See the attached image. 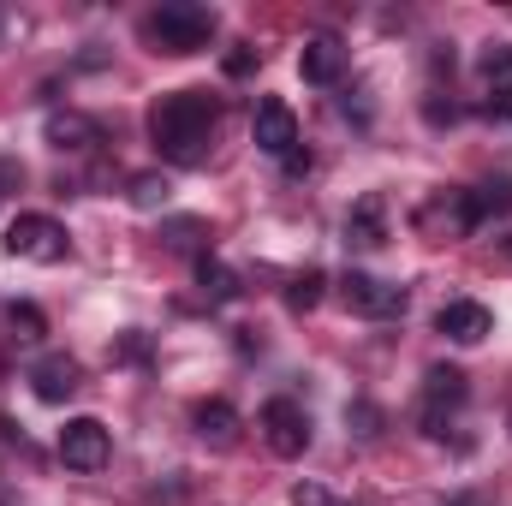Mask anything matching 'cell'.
<instances>
[{
    "label": "cell",
    "instance_id": "6da1fadb",
    "mask_svg": "<svg viewBox=\"0 0 512 506\" xmlns=\"http://www.w3.org/2000/svg\"><path fill=\"white\" fill-rule=\"evenodd\" d=\"M215 126H221V102L209 90H173L149 108V137H155L161 161H173V167H203Z\"/></svg>",
    "mask_w": 512,
    "mask_h": 506
},
{
    "label": "cell",
    "instance_id": "7a4b0ae2",
    "mask_svg": "<svg viewBox=\"0 0 512 506\" xmlns=\"http://www.w3.org/2000/svg\"><path fill=\"white\" fill-rule=\"evenodd\" d=\"M215 6H203V0H161L155 12H149V36L161 42V54H197V48H209L215 42Z\"/></svg>",
    "mask_w": 512,
    "mask_h": 506
},
{
    "label": "cell",
    "instance_id": "3957f363",
    "mask_svg": "<svg viewBox=\"0 0 512 506\" xmlns=\"http://www.w3.org/2000/svg\"><path fill=\"white\" fill-rule=\"evenodd\" d=\"M0 245H6V256H18V262H42V268H54V262L72 256V239H66V227H60L54 215H12Z\"/></svg>",
    "mask_w": 512,
    "mask_h": 506
},
{
    "label": "cell",
    "instance_id": "277c9868",
    "mask_svg": "<svg viewBox=\"0 0 512 506\" xmlns=\"http://www.w3.org/2000/svg\"><path fill=\"white\" fill-rule=\"evenodd\" d=\"M417 233H423L429 245H453V239H471V233H477V209H471V191H459V185L435 191V197L417 209Z\"/></svg>",
    "mask_w": 512,
    "mask_h": 506
},
{
    "label": "cell",
    "instance_id": "5b68a950",
    "mask_svg": "<svg viewBox=\"0 0 512 506\" xmlns=\"http://www.w3.org/2000/svg\"><path fill=\"white\" fill-rule=\"evenodd\" d=\"M471 399V381L465 370H453V364H435L429 376H423V435L429 441H447V429H453V411Z\"/></svg>",
    "mask_w": 512,
    "mask_h": 506
},
{
    "label": "cell",
    "instance_id": "8992f818",
    "mask_svg": "<svg viewBox=\"0 0 512 506\" xmlns=\"http://www.w3.org/2000/svg\"><path fill=\"white\" fill-rule=\"evenodd\" d=\"M256 429H262V441H268L274 459H304V447H310V411L298 399H286V393L262 405Z\"/></svg>",
    "mask_w": 512,
    "mask_h": 506
},
{
    "label": "cell",
    "instance_id": "52a82bcc",
    "mask_svg": "<svg viewBox=\"0 0 512 506\" xmlns=\"http://www.w3.org/2000/svg\"><path fill=\"white\" fill-rule=\"evenodd\" d=\"M340 304L352 310V316H370V322H393V316H405V286H393V280H376V274H346L340 280Z\"/></svg>",
    "mask_w": 512,
    "mask_h": 506
},
{
    "label": "cell",
    "instance_id": "ba28073f",
    "mask_svg": "<svg viewBox=\"0 0 512 506\" xmlns=\"http://www.w3.org/2000/svg\"><path fill=\"white\" fill-rule=\"evenodd\" d=\"M60 459H66V471H102L108 459H114V435H108V423L102 417H72L66 429H60Z\"/></svg>",
    "mask_w": 512,
    "mask_h": 506
},
{
    "label": "cell",
    "instance_id": "9c48e42d",
    "mask_svg": "<svg viewBox=\"0 0 512 506\" xmlns=\"http://www.w3.org/2000/svg\"><path fill=\"white\" fill-rule=\"evenodd\" d=\"M251 137L262 155H274V161H286L292 149H298V114L280 102V96H262L251 114Z\"/></svg>",
    "mask_w": 512,
    "mask_h": 506
},
{
    "label": "cell",
    "instance_id": "30bf717a",
    "mask_svg": "<svg viewBox=\"0 0 512 506\" xmlns=\"http://www.w3.org/2000/svg\"><path fill=\"white\" fill-rule=\"evenodd\" d=\"M435 334H447L453 346H483V340L495 334V316H489V304H477V298H453V304H441Z\"/></svg>",
    "mask_w": 512,
    "mask_h": 506
},
{
    "label": "cell",
    "instance_id": "8fae6325",
    "mask_svg": "<svg viewBox=\"0 0 512 506\" xmlns=\"http://www.w3.org/2000/svg\"><path fill=\"white\" fill-rule=\"evenodd\" d=\"M387 239V197L382 191H364L358 203H352V215H346V251H382Z\"/></svg>",
    "mask_w": 512,
    "mask_h": 506
},
{
    "label": "cell",
    "instance_id": "7c38bea8",
    "mask_svg": "<svg viewBox=\"0 0 512 506\" xmlns=\"http://www.w3.org/2000/svg\"><path fill=\"white\" fill-rule=\"evenodd\" d=\"M78 387H84V370H78V358H66V352H48L42 364H30V393H36L42 405H66Z\"/></svg>",
    "mask_w": 512,
    "mask_h": 506
},
{
    "label": "cell",
    "instance_id": "4fadbf2b",
    "mask_svg": "<svg viewBox=\"0 0 512 506\" xmlns=\"http://www.w3.org/2000/svg\"><path fill=\"white\" fill-rule=\"evenodd\" d=\"M298 72H304V84H316V90L340 84V72H346V42H340V36H304Z\"/></svg>",
    "mask_w": 512,
    "mask_h": 506
},
{
    "label": "cell",
    "instance_id": "5bb4252c",
    "mask_svg": "<svg viewBox=\"0 0 512 506\" xmlns=\"http://www.w3.org/2000/svg\"><path fill=\"white\" fill-rule=\"evenodd\" d=\"M191 429H197V441L203 447H215V453H227V447H239V411L227 405V399H203V405H191Z\"/></svg>",
    "mask_w": 512,
    "mask_h": 506
},
{
    "label": "cell",
    "instance_id": "9a60e30c",
    "mask_svg": "<svg viewBox=\"0 0 512 506\" xmlns=\"http://www.w3.org/2000/svg\"><path fill=\"white\" fill-rule=\"evenodd\" d=\"M48 143H54L60 155H90V149L102 143V120H90V114H78V108L48 114Z\"/></svg>",
    "mask_w": 512,
    "mask_h": 506
},
{
    "label": "cell",
    "instance_id": "2e32d148",
    "mask_svg": "<svg viewBox=\"0 0 512 506\" xmlns=\"http://www.w3.org/2000/svg\"><path fill=\"white\" fill-rule=\"evenodd\" d=\"M197 286H203L209 304H233V298H239V274H233L221 256H197Z\"/></svg>",
    "mask_w": 512,
    "mask_h": 506
},
{
    "label": "cell",
    "instance_id": "e0dca14e",
    "mask_svg": "<svg viewBox=\"0 0 512 506\" xmlns=\"http://www.w3.org/2000/svg\"><path fill=\"white\" fill-rule=\"evenodd\" d=\"M477 78L489 84V96H507L512 90V42H489L477 54Z\"/></svg>",
    "mask_w": 512,
    "mask_h": 506
},
{
    "label": "cell",
    "instance_id": "ac0fdd59",
    "mask_svg": "<svg viewBox=\"0 0 512 506\" xmlns=\"http://www.w3.org/2000/svg\"><path fill=\"white\" fill-rule=\"evenodd\" d=\"M471 209H477V227H483V221H495V215H512V173L483 179V185L471 191Z\"/></svg>",
    "mask_w": 512,
    "mask_h": 506
},
{
    "label": "cell",
    "instance_id": "d6986e66",
    "mask_svg": "<svg viewBox=\"0 0 512 506\" xmlns=\"http://www.w3.org/2000/svg\"><path fill=\"white\" fill-rule=\"evenodd\" d=\"M203 239H209V221H197V215H173V221H161V245H167V251L209 256L203 251Z\"/></svg>",
    "mask_w": 512,
    "mask_h": 506
},
{
    "label": "cell",
    "instance_id": "ffe728a7",
    "mask_svg": "<svg viewBox=\"0 0 512 506\" xmlns=\"http://www.w3.org/2000/svg\"><path fill=\"white\" fill-rule=\"evenodd\" d=\"M6 328H12V340H24V346H36L42 334H48V316L30 304V298H12L6 304Z\"/></svg>",
    "mask_w": 512,
    "mask_h": 506
},
{
    "label": "cell",
    "instance_id": "44dd1931",
    "mask_svg": "<svg viewBox=\"0 0 512 506\" xmlns=\"http://www.w3.org/2000/svg\"><path fill=\"white\" fill-rule=\"evenodd\" d=\"M346 423H352L358 441H376V435L387 429V411L376 405V399H352V405H346Z\"/></svg>",
    "mask_w": 512,
    "mask_h": 506
},
{
    "label": "cell",
    "instance_id": "7402d4cb",
    "mask_svg": "<svg viewBox=\"0 0 512 506\" xmlns=\"http://www.w3.org/2000/svg\"><path fill=\"white\" fill-rule=\"evenodd\" d=\"M167 197H173L167 173H131V203L137 209H167Z\"/></svg>",
    "mask_w": 512,
    "mask_h": 506
},
{
    "label": "cell",
    "instance_id": "603a6c76",
    "mask_svg": "<svg viewBox=\"0 0 512 506\" xmlns=\"http://www.w3.org/2000/svg\"><path fill=\"white\" fill-rule=\"evenodd\" d=\"M322 286H328V280H322V268H304V274H292V286H286V304L304 316V310H316V304H322Z\"/></svg>",
    "mask_w": 512,
    "mask_h": 506
},
{
    "label": "cell",
    "instance_id": "cb8c5ba5",
    "mask_svg": "<svg viewBox=\"0 0 512 506\" xmlns=\"http://www.w3.org/2000/svg\"><path fill=\"white\" fill-rule=\"evenodd\" d=\"M256 66H262V54H256L251 42H239V48L227 54V78H251Z\"/></svg>",
    "mask_w": 512,
    "mask_h": 506
},
{
    "label": "cell",
    "instance_id": "d4e9b609",
    "mask_svg": "<svg viewBox=\"0 0 512 506\" xmlns=\"http://www.w3.org/2000/svg\"><path fill=\"white\" fill-rule=\"evenodd\" d=\"M423 120H429V126H453V120H459V108H453V102H441V90H429Z\"/></svg>",
    "mask_w": 512,
    "mask_h": 506
},
{
    "label": "cell",
    "instance_id": "484cf974",
    "mask_svg": "<svg viewBox=\"0 0 512 506\" xmlns=\"http://www.w3.org/2000/svg\"><path fill=\"white\" fill-rule=\"evenodd\" d=\"M114 358H126V364H143V358H149V340H143V334H137V328H131L126 340H120V346H114Z\"/></svg>",
    "mask_w": 512,
    "mask_h": 506
},
{
    "label": "cell",
    "instance_id": "4316f807",
    "mask_svg": "<svg viewBox=\"0 0 512 506\" xmlns=\"http://www.w3.org/2000/svg\"><path fill=\"white\" fill-rule=\"evenodd\" d=\"M292 506H334V495H328L322 483H298V489H292Z\"/></svg>",
    "mask_w": 512,
    "mask_h": 506
},
{
    "label": "cell",
    "instance_id": "83f0119b",
    "mask_svg": "<svg viewBox=\"0 0 512 506\" xmlns=\"http://www.w3.org/2000/svg\"><path fill=\"white\" fill-rule=\"evenodd\" d=\"M286 173H310V149H292L286 155Z\"/></svg>",
    "mask_w": 512,
    "mask_h": 506
},
{
    "label": "cell",
    "instance_id": "f1b7e54d",
    "mask_svg": "<svg viewBox=\"0 0 512 506\" xmlns=\"http://www.w3.org/2000/svg\"><path fill=\"white\" fill-rule=\"evenodd\" d=\"M489 114H501V120H512V90H507V96H489Z\"/></svg>",
    "mask_w": 512,
    "mask_h": 506
},
{
    "label": "cell",
    "instance_id": "f546056e",
    "mask_svg": "<svg viewBox=\"0 0 512 506\" xmlns=\"http://www.w3.org/2000/svg\"><path fill=\"white\" fill-rule=\"evenodd\" d=\"M495 251H501V262H512V233L507 239H495Z\"/></svg>",
    "mask_w": 512,
    "mask_h": 506
},
{
    "label": "cell",
    "instance_id": "4dcf8cb0",
    "mask_svg": "<svg viewBox=\"0 0 512 506\" xmlns=\"http://www.w3.org/2000/svg\"><path fill=\"white\" fill-rule=\"evenodd\" d=\"M453 506H489V501L483 495H465V501H453Z\"/></svg>",
    "mask_w": 512,
    "mask_h": 506
},
{
    "label": "cell",
    "instance_id": "1f68e13d",
    "mask_svg": "<svg viewBox=\"0 0 512 506\" xmlns=\"http://www.w3.org/2000/svg\"><path fill=\"white\" fill-rule=\"evenodd\" d=\"M0 30H6V18H0Z\"/></svg>",
    "mask_w": 512,
    "mask_h": 506
}]
</instances>
